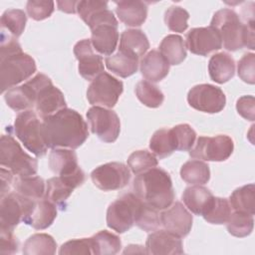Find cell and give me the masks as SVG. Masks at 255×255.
Wrapping results in <instances>:
<instances>
[{"label": "cell", "mask_w": 255, "mask_h": 255, "mask_svg": "<svg viewBox=\"0 0 255 255\" xmlns=\"http://www.w3.org/2000/svg\"><path fill=\"white\" fill-rule=\"evenodd\" d=\"M36 70L35 60L23 51L0 56L1 93L29 79Z\"/></svg>", "instance_id": "7"}, {"label": "cell", "mask_w": 255, "mask_h": 255, "mask_svg": "<svg viewBox=\"0 0 255 255\" xmlns=\"http://www.w3.org/2000/svg\"><path fill=\"white\" fill-rule=\"evenodd\" d=\"M144 202L132 192L123 194L107 210V225L118 233H125L138 220Z\"/></svg>", "instance_id": "4"}, {"label": "cell", "mask_w": 255, "mask_h": 255, "mask_svg": "<svg viewBox=\"0 0 255 255\" xmlns=\"http://www.w3.org/2000/svg\"><path fill=\"white\" fill-rule=\"evenodd\" d=\"M209 77L217 84H224L231 80L235 74V61L225 52L211 56L208 62Z\"/></svg>", "instance_id": "26"}, {"label": "cell", "mask_w": 255, "mask_h": 255, "mask_svg": "<svg viewBox=\"0 0 255 255\" xmlns=\"http://www.w3.org/2000/svg\"><path fill=\"white\" fill-rule=\"evenodd\" d=\"M106 66L115 75L121 78H128L138 69V58L125 51H120L105 59Z\"/></svg>", "instance_id": "28"}, {"label": "cell", "mask_w": 255, "mask_h": 255, "mask_svg": "<svg viewBox=\"0 0 255 255\" xmlns=\"http://www.w3.org/2000/svg\"><path fill=\"white\" fill-rule=\"evenodd\" d=\"M91 178L101 190H118L129 182L130 170L123 162H108L96 167L91 173Z\"/></svg>", "instance_id": "15"}, {"label": "cell", "mask_w": 255, "mask_h": 255, "mask_svg": "<svg viewBox=\"0 0 255 255\" xmlns=\"http://www.w3.org/2000/svg\"><path fill=\"white\" fill-rule=\"evenodd\" d=\"M184 205L194 214L203 215L213 200L211 191L201 185H192L186 187L182 193Z\"/></svg>", "instance_id": "27"}, {"label": "cell", "mask_w": 255, "mask_h": 255, "mask_svg": "<svg viewBox=\"0 0 255 255\" xmlns=\"http://www.w3.org/2000/svg\"><path fill=\"white\" fill-rule=\"evenodd\" d=\"M149 148L159 158L170 155L175 150V144L170 128L157 129L149 140Z\"/></svg>", "instance_id": "38"}, {"label": "cell", "mask_w": 255, "mask_h": 255, "mask_svg": "<svg viewBox=\"0 0 255 255\" xmlns=\"http://www.w3.org/2000/svg\"><path fill=\"white\" fill-rule=\"evenodd\" d=\"M57 243L55 239L46 233H36L30 236L24 243L25 255H53L56 253Z\"/></svg>", "instance_id": "35"}, {"label": "cell", "mask_w": 255, "mask_h": 255, "mask_svg": "<svg viewBox=\"0 0 255 255\" xmlns=\"http://www.w3.org/2000/svg\"><path fill=\"white\" fill-rule=\"evenodd\" d=\"M229 203L234 211L255 213V186L253 183L236 188L229 197Z\"/></svg>", "instance_id": "33"}, {"label": "cell", "mask_w": 255, "mask_h": 255, "mask_svg": "<svg viewBox=\"0 0 255 255\" xmlns=\"http://www.w3.org/2000/svg\"><path fill=\"white\" fill-rule=\"evenodd\" d=\"M74 54L79 61V73L84 79L93 81L98 75L104 72L103 58L94 53L90 39H83L77 42L74 46Z\"/></svg>", "instance_id": "18"}, {"label": "cell", "mask_w": 255, "mask_h": 255, "mask_svg": "<svg viewBox=\"0 0 255 255\" xmlns=\"http://www.w3.org/2000/svg\"><path fill=\"white\" fill-rule=\"evenodd\" d=\"M237 73L243 82L251 85L255 83V55L253 53H246L242 56L237 65Z\"/></svg>", "instance_id": "45"}, {"label": "cell", "mask_w": 255, "mask_h": 255, "mask_svg": "<svg viewBox=\"0 0 255 255\" xmlns=\"http://www.w3.org/2000/svg\"><path fill=\"white\" fill-rule=\"evenodd\" d=\"M236 110L238 114L248 120L253 122L255 120V99L253 96H242L236 102Z\"/></svg>", "instance_id": "49"}, {"label": "cell", "mask_w": 255, "mask_h": 255, "mask_svg": "<svg viewBox=\"0 0 255 255\" xmlns=\"http://www.w3.org/2000/svg\"><path fill=\"white\" fill-rule=\"evenodd\" d=\"M54 1L30 0L26 4V11L30 18L36 21H41L49 18L54 12Z\"/></svg>", "instance_id": "44"}, {"label": "cell", "mask_w": 255, "mask_h": 255, "mask_svg": "<svg viewBox=\"0 0 255 255\" xmlns=\"http://www.w3.org/2000/svg\"><path fill=\"white\" fill-rule=\"evenodd\" d=\"M65 108H67V104L64 94L55 87L52 82L45 85L38 92L35 102V110L42 120Z\"/></svg>", "instance_id": "21"}, {"label": "cell", "mask_w": 255, "mask_h": 255, "mask_svg": "<svg viewBox=\"0 0 255 255\" xmlns=\"http://www.w3.org/2000/svg\"><path fill=\"white\" fill-rule=\"evenodd\" d=\"M19 250V242L13 231L0 228V254L11 255Z\"/></svg>", "instance_id": "48"}, {"label": "cell", "mask_w": 255, "mask_h": 255, "mask_svg": "<svg viewBox=\"0 0 255 255\" xmlns=\"http://www.w3.org/2000/svg\"><path fill=\"white\" fill-rule=\"evenodd\" d=\"M57 217L56 204L48 199H37L29 213L24 220V223L32 226L34 229L42 230L52 225Z\"/></svg>", "instance_id": "24"}, {"label": "cell", "mask_w": 255, "mask_h": 255, "mask_svg": "<svg viewBox=\"0 0 255 255\" xmlns=\"http://www.w3.org/2000/svg\"><path fill=\"white\" fill-rule=\"evenodd\" d=\"M60 255L72 254H93L91 238L72 239L65 242L59 250Z\"/></svg>", "instance_id": "46"}, {"label": "cell", "mask_w": 255, "mask_h": 255, "mask_svg": "<svg viewBox=\"0 0 255 255\" xmlns=\"http://www.w3.org/2000/svg\"><path fill=\"white\" fill-rule=\"evenodd\" d=\"M171 129L175 150H190L196 139L195 130L187 124L174 126Z\"/></svg>", "instance_id": "43"}, {"label": "cell", "mask_w": 255, "mask_h": 255, "mask_svg": "<svg viewBox=\"0 0 255 255\" xmlns=\"http://www.w3.org/2000/svg\"><path fill=\"white\" fill-rule=\"evenodd\" d=\"M145 251L151 255H177L184 252L180 237L165 229H156L147 236Z\"/></svg>", "instance_id": "20"}, {"label": "cell", "mask_w": 255, "mask_h": 255, "mask_svg": "<svg viewBox=\"0 0 255 255\" xmlns=\"http://www.w3.org/2000/svg\"><path fill=\"white\" fill-rule=\"evenodd\" d=\"M27 16L21 9H8L1 16V31L18 38L24 32Z\"/></svg>", "instance_id": "36"}, {"label": "cell", "mask_w": 255, "mask_h": 255, "mask_svg": "<svg viewBox=\"0 0 255 255\" xmlns=\"http://www.w3.org/2000/svg\"><path fill=\"white\" fill-rule=\"evenodd\" d=\"M158 161L155 155L147 150H135L128 158V165L134 174L142 173L157 166Z\"/></svg>", "instance_id": "41"}, {"label": "cell", "mask_w": 255, "mask_h": 255, "mask_svg": "<svg viewBox=\"0 0 255 255\" xmlns=\"http://www.w3.org/2000/svg\"><path fill=\"white\" fill-rule=\"evenodd\" d=\"M86 179L85 172L81 169L75 174L67 176H54L47 180L45 198L62 209L66 206V201L72 194L73 190L81 186Z\"/></svg>", "instance_id": "16"}, {"label": "cell", "mask_w": 255, "mask_h": 255, "mask_svg": "<svg viewBox=\"0 0 255 255\" xmlns=\"http://www.w3.org/2000/svg\"><path fill=\"white\" fill-rule=\"evenodd\" d=\"M91 131L102 141L114 142L121 132V121L113 110L94 106L87 112Z\"/></svg>", "instance_id": "13"}, {"label": "cell", "mask_w": 255, "mask_h": 255, "mask_svg": "<svg viewBox=\"0 0 255 255\" xmlns=\"http://www.w3.org/2000/svg\"><path fill=\"white\" fill-rule=\"evenodd\" d=\"M49 167L57 175L67 176L80 171L78 157L73 149L53 148L49 155Z\"/></svg>", "instance_id": "23"}, {"label": "cell", "mask_w": 255, "mask_h": 255, "mask_svg": "<svg viewBox=\"0 0 255 255\" xmlns=\"http://www.w3.org/2000/svg\"><path fill=\"white\" fill-rule=\"evenodd\" d=\"M139 65L142 77L150 83L160 82L169 72V63L157 50L146 53Z\"/></svg>", "instance_id": "22"}, {"label": "cell", "mask_w": 255, "mask_h": 255, "mask_svg": "<svg viewBox=\"0 0 255 255\" xmlns=\"http://www.w3.org/2000/svg\"><path fill=\"white\" fill-rule=\"evenodd\" d=\"M185 47L192 54L207 56L222 48V40L218 31L211 26L192 28L186 33Z\"/></svg>", "instance_id": "17"}, {"label": "cell", "mask_w": 255, "mask_h": 255, "mask_svg": "<svg viewBox=\"0 0 255 255\" xmlns=\"http://www.w3.org/2000/svg\"><path fill=\"white\" fill-rule=\"evenodd\" d=\"M187 102L191 108L199 112L215 114L224 109L226 97L220 88L210 84H200L189 90Z\"/></svg>", "instance_id": "14"}, {"label": "cell", "mask_w": 255, "mask_h": 255, "mask_svg": "<svg viewBox=\"0 0 255 255\" xmlns=\"http://www.w3.org/2000/svg\"><path fill=\"white\" fill-rule=\"evenodd\" d=\"M90 238L95 255H114L119 253L122 248L120 237L107 230L99 231Z\"/></svg>", "instance_id": "34"}, {"label": "cell", "mask_w": 255, "mask_h": 255, "mask_svg": "<svg viewBox=\"0 0 255 255\" xmlns=\"http://www.w3.org/2000/svg\"><path fill=\"white\" fill-rule=\"evenodd\" d=\"M226 224L227 230L231 235L242 238L252 233L254 228V218L251 214L234 211L230 214Z\"/></svg>", "instance_id": "39"}, {"label": "cell", "mask_w": 255, "mask_h": 255, "mask_svg": "<svg viewBox=\"0 0 255 255\" xmlns=\"http://www.w3.org/2000/svg\"><path fill=\"white\" fill-rule=\"evenodd\" d=\"M1 172V187H0V197L6 195L9 193L10 186L13 184L14 178H13V173L9 169H5V167H1L0 169Z\"/></svg>", "instance_id": "50"}, {"label": "cell", "mask_w": 255, "mask_h": 255, "mask_svg": "<svg viewBox=\"0 0 255 255\" xmlns=\"http://www.w3.org/2000/svg\"><path fill=\"white\" fill-rule=\"evenodd\" d=\"M149 48L146 35L139 29L125 30L120 39V51H125L139 58L143 56Z\"/></svg>", "instance_id": "29"}, {"label": "cell", "mask_w": 255, "mask_h": 255, "mask_svg": "<svg viewBox=\"0 0 255 255\" xmlns=\"http://www.w3.org/2000/svg\"><path fill=\"white\" fill-rule=\"evenodd\" d=\"M210 26L218 31L222 45L227 51H237L245 47L247 25L242 23L234 10L224 8L216 11Z\"/></svg>", "instance_id": "5"}, {"label": "cell", "mask_w": 255, "mask_h": 255, "mask_svg": "<svg viewBox=\"0 0 255 255\" xmlns=\"http://www.w3.org/2000/svg\"><path fill=\"white\" fill-rule=\"evenodd\" d=\"M78 1H57L58 9L66 13H76L77 12Z\"/></svg>", "instance_id": "51"}, {"label": "cell", "mask_w": 255, "mask_h": 255, "mask_svg": "<svg viewBox=\"0 0 255 255\" xmlns=\"http://www.w3.org/2000/svg\"><path fill=\"white\" fill-rule=\"evenodd\" d=\"M51 82L48 76L39 73L23 85L9 89L4 94V100L7 106L15 112L31 110L35 107L38 92Z\"/></svg>", "instance_id": "10"}, {"label": "cell", "mask_w": 255, "mask_h": 255, "mask_svg": "<svg viewBox=\"0 0 255 255\" xmlns=\"http://www.w3.org/2000/svg\"><path fill=\"white\" fill-rule=\"evenodd\" d=\"M108 9V2L101 0H83L78 1L77 12L80 18L87 23L88 20L97 12Z\"/></svg>", "instance_id": "47"}, {"label": "cell", "mask_w": 255, "mask_h": 255, "mask_svg": "<svg viewBox=\"0 0 255 255\" xmlns=\"http://www.w3.org/2000/svg\"><path fill=\"white\" fill-rule=\"evenodd\" d=\"M189 13L180 6H170L164 13V23L170 31L182 33L187 27Z\"/></svg>", "instance_id": "42"}, {"label": "cell", "mask_w": 255, "mask_h": 255, "mask_svg": "<svg viewBox=\"0 0 255 255\" xmlns=\"http://www.w3.org/2000/svg\"><path fill=\"white\" fill-rule=\"evenodd\" d=\"M159 52L169 65H179L186 58V47L183 38L176 34L167 35L159 45Z\"/></svg>", "instance_id": "30"}, {"label": "cell", "mask_w": 255, "mask_h": 255, "mask_svg": "<svg viewBox=\"0 0 255 255\" xmlns=\"http://www.w3.org/2000/svg\"><path fill=\"white\" fill-rule=\"evenodd\" d=\"M132 188L137 197L157 210L169 207L175 196L170 175L156 166L137 174L132 181Z\"/></svg>", "instance_id": "2"}, {"label": "cell", "mask_w": 255, "mask_h": 255, "mask_svg": "<svg viewBox=\"0 0 255 255\" xmlns=\"http://www.w3.org/2000/svg\"><path fill=\"white\" fill-rule=\"evenodd\" d=\"M181 178L189 184L202 185L210 179V169L207 163L199 159H190L180 168Z\"/></svg>", "instance_id": "32"}, {"label": "cell", "mask_w": 255, "mask_h": 255, "mask_svg": "<svg viewBox=\"0 0 255 255\" xmlns=\"http://www.w3.org/2000/svg\"><path fill=\"white\" fill-rule=\"evenodd\" d=\"M192 215L179 201L160 213V222L165 230L182 238L188 235L192 226Z\"/></svg>", "instance_id": "19"}, {"label": "cell", "mask_w": 255, "mask_h": 255, "mask_svg": "<svg viewBox=\"0 0 255 255\" xmlns=\"http://www.w3.org/2000/svg\"><path fill=\"white\" fill-rule=\"evenodd\" d=\"M35 200L19 193L9 192L0 201V228L13 231L14 228L29 215Z\"/></svg>", "instance_id": "12"}, {"label": "cell", "mask_w": 255, "mask_h": 255, "mask_svg": "<svg viewBox=\"0 0 255 255\" xmlns=\"http://www.w3.org/2000/svg\"><path fill=\"white\" fill-rule=\"evenodd\" d=\"M92 32L91 43L100 54L111 56L119 42L118 20L113 11L101 10L94 14L86 23Z\"/></svg>", "instance_id": "3"}, {"label": "cell", "mask_w": 255, "mask_h": 255, "mask_svg": "<svg viewBox=\"0 0 255 255\" xmlns=\"http://www.w3.org/2000/svg\"><path fill=\"white\" fill-rule=\"evenodd\" d=\"M231 214V206L226 198L213 197L209 207L202 215L203 218L211 224H224Z\"/></svg>", "instance_id": "40"}, {"label": "cell", "mask_w": 255, "mask_h": 255, "mask_svg": "<svg viewBox=\"0 0 255 255\" xmlns=\"http://www.w3.org/2000/svg\"><path fill=\"white\" fill-rule=\"evenodd\" d=\"M134 93L138 101L148 108H158L164 100L163 93L152 83L142 80L134 87Z\"/></svg>", "instance_id": "37"}, {"label": "cell", "mask_w": 255, "mask_h": 255, "mask_svg": "<svg viewBox=\"0 0 255 255\" xmlns=\"http://www.w3.org/2000/svg\"><path fill=\"white\" fill-rule=\"evenodd\" d=\"M233 149V140L226 134L199 136L195 145L189 150V155L207 161H224L230 157Z\"/></svg>", "instance_id": "11"}, {"label": "cell", "mask_w": 255, "mask_h": 255, "mask_svg": "<svg viewBox=\"0 0 255 255\" xmlns=\"http://www.w3.org/2000/svg\"><path fill=\"white\" fill-rule=\"evenodd\" d=\"M13 129L15 135L29 151L36 156L46 154L48 146L43 136L42 122L37 113L32 110L20 113L15 119Z\"/></svg>", "instance_id": "8"}, {"label": "cell", "mask_w": 255, "mask_h": 255, "mask_svg": "<svg viewBox=\"0 0 255 255\" xmlns=\"http://www.w3.org/2000/svg\"><path fill=\"white\" fill-rule=\"evenodd\" d=\"M44 140L48 147L76 149L88 138V125L75 110L65 108L42 120Z\"/></svg>", "instance_id": "1"}, {"label": "cell", "mask_w": 255, "mask_h": 255, "mask_svg": "<svg viewBox=\"0 0 255 255\" xmlns=\"http://www.w3.org/2000/svg\"><path fill=\"white\" fill-rule=\"evenodd\" d=\"M0 164L16 176L35 175L37 159L26 153L11 134H3L0 139Z\"/></svg>", "instance_id": "6"}, {"label": "cell", "mask_w": 255, "mask_h": 255, "mask_svg": "<svg viewBox=\"0 0 255 255\" xmlns=\"http://www.w3.org/2000/svg\"><path fill=\"white\" fill-rule=\"evenodd\" d=\"M14 189L20 195L30 199H41L45 196L46 185L42 177L37 175L16 176L13 181Z\"/></svg>", "instance_id": "31"}, {"label": "cell", "mask_w": 255, "mask_h": 255, "mask_svg": "<svg viewBox=\"0 0 255 255\" xmlns=\"http://www.w3.org/2000/svg\"><path fill=\"white\" fill-rule=\"evenodd\" d=\"M124 91L122 81L107 72L98 75L87 90V99L91 105L114 108Z\"/></svg>", "instance_id": "9"}, {"label": "cell", "mask_w": 255, "mask_h": 255, "mask_svg": "<svg viewBox=\"0 0 255 255\" xmlns=\"http://www.w3.org/2000/svg\"><path fill=\"white\" fill-rule=\"evenodd\" d=\"M116 13L127 26L137 27L144 23L147 17V6L142 1L116 2Z\"/></svg>", "instance_id": "25"}]
</instances>
